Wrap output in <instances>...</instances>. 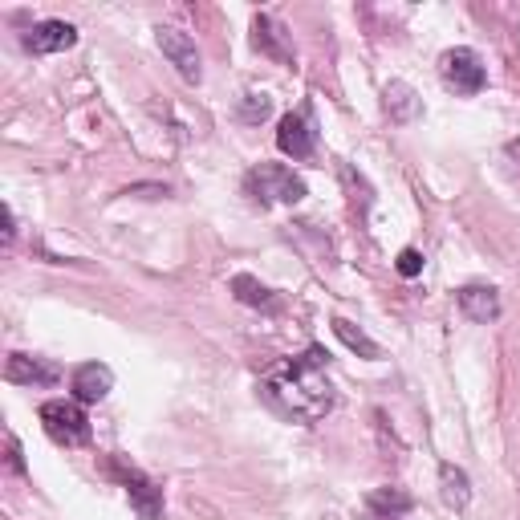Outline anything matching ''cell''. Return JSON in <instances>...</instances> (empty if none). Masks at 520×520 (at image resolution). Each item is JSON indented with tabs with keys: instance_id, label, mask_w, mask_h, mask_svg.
<instances>
[{
	"instance_id": "obj_1",
	"label": "cell",
	"mask_w": 520,
	"mask_h": 520,
	"mask_svg": "<svg viewBox=\"0 0 520 520\" xmlns=\"http://www.w3.org/2000/svg\"><path fill=\"white\" fill-rule=\"evenodd\" d=\"M325 366H330V354L321 346H309L301 358L273 366L260 382V395L289 423H317L334 411V382Z\"/></svg>"
},
{
	"instance_id": "obj_2",
	"label": "cell",
	"mask_w": 520,
	"mask_h": 520,
	"mask_svg": "<svg viewBox=\"0 0 520 520\" xmlns=\"http://www.w3.org/2000/svg\"><path fill=\"white\" fill-rule=\"evenodd\" d=\"M244 191L256 204H301L305 200V179L293 175L281 163H260L244 175Z\"/></svg>"
},
{
	"instance_id": "obj_3",
	"label": "cell",
	"mask_w": 520,
	"mask_h": 520,
	"mask_svg": "<svg viewBox=\"0 0 520 520\" xmlns=\"http://www.w3.org/2000/svg\"><path fill=\"white\" fill-rule=\"evenodd\" d=\"M41 423L49 431L53 443H65V447H82L90 439V419L78 403H65V399H53L41 407Z\"/></svg>"
},
{
	"instance_id": "obj_4",
	"label": "cell",
	"mask_w": 520,
	"mask_h": 520,
	"mask_svg": "<svg viewBox=\"0 0 520 520\" xmlns=\"http://www.w3.org/2000/svg\"><path fill=\"white\" fill-rule=\"evenodd\" d=\"M439 74L455 94H480L488 82V70L476 49H447L439 57Z\"/></svg>"
},
{
	"instance_id": "obj_5",
	"label": "cell",
	"mask_w": 520,
	"mask_h": 520,
	"mask_svg": "<svg viewBox=\"0 0 520 520\" xmlns=\"http://www.w3.org/2000/svg\"><path fill=\"white\" fill-rule=\"evenodd\" d=\"M110 472L122 480V488H126L130 504H135L139 520H163V488L155 480H147L139 468H126L118 460H110Z\"/></svg>"
},
{
	"instance_id": "obj_6",
	"label": "cell",
	"mask_w": 520,
	"mask_h": 520,
	"mask_svg": "<svg viewBox=\"0 0 520 520\" xmlns=\"http://www.w3.org/2000/svg\"><path fill=\"white\" fill-rule=\"evenodd\" d=\"M155 41H159V49L171 57L175 70L183 74V82L200 86V78H204V61H200V49H195V41H191L183 29H171V25H159V29H155Z\"/></svg>"
},
{
	"instance_id": "obj_7",
	"label": "cell",
	"mask_w": 520,
	"mask_h": 520,
	"mask_svg": "<svg viewBox=\"0 0 520 520\" xmlns=\"http://www.w3.org/2000/svg\"><path fill=\"white\" fill-rule=\"evenodd\" d=\"M5 378H9V382H21V386H57V382H61V370H57L53 362H45V358L9 354Z\"/></svg>"
},
{
	"instance_id": "obj_8",
	"label": "cell",
	"mask_w": 520,
	"mask_h": 520,
	"mask_svg": "<svg viewBox=\"0 0 520 520\" xmlns=\"http://www.w3.org/2000/svg\"><path fill=\"white\" fill-rule=\"evenodd\" d=\"M74 45H78V29L65 25V21H41L25 33L29 53H61V49H74Z\"/></svg>"
},
{
	"instance_id": "obj_9",
	"label": "cell",
	"mask_w": 520,
	"mask_h": 520,
	"mask_svg": "<svg viewBox=\"0 0 520 520\" xmlns=\"http://www.w3.org/2000/svg\"><path fill=\"white\" fill-rule=\"evenodd\" d=\"M277 147L293 159H309L313 147H317V135H313V126L305 114H285L281 126H277Z\"/></svg>"
},
{
	"instance_id": "obj_10",
	"label": "cell",
	"mask_w": 520,
	"mask_h": 520,
	"mask_svg": "<svg viewBox=\"0 0 520 520\" xmlns=\"http://www.w3.org/2000/svg\"><path fill=\"white\" fill-rule=\"evenodd\" d=\"M114 390V370L106 362H86L74 370V399L78 403H102Z\"/></svg>"
},
{
	"instance_id": "obj_11",
	"label": "cell",
	"mask_w": 520,
	"mask_h": 520,
	"mask_svg": "<svg viewBox=\"0 0 520 520\" xmlns=\"http://www.w3.org/2000/svg\"><path fill=\"white\" fill-rule=\"evenodd\" d=\"M455 301H460V313L476 325H488L500 317V293L492 285H464L460 293H455Z\"/></svg>"
},
{
	"instance_id": "obj_12",
	"label": "cell",
	"mask_w": 520,
	"mask_h": 520,
	"mask_svg": "<svg viewBox=\"0 0 520 520\" xmlns=\"http://www.w3.org/2000/svg\"><path fill=\"white\" fill-rule=\"evenodd\" d=\"M411 496L399 488H374L366 496V520H407Z\"/></svg>"
},
{
	"instance_id": "obj_13",
	"label": "cell",
	"mask_w": 520,
	"mask_h": 520,
	"mask_svg": "<svg viewBox=\"0 0 520 520\" xmlns=\"http://www.w3.org/2000/svg\"><path fill=\"white\" fill-rule=\"evenodd\" d=\"M439 496H443L447 508L464 512L468 500H472V480H468V472L455 468V464H443V468H439Z\"/></svg>"
},
{
	"instance_id": "obj_14",
	"label": "cell",
	"mask_w": 520,
	"mask_h": 520,
	"mask_svg": "<svg viewBox=\"0 0 520 520\" xmlns=\"http://www.w3.org/2000/svg\"><path fill=\"white\" fill-rule=\"evenodd\" d=\"M281 33H285V29H281V25H273L269 17H256V21H252V45H256V49H265V53H269V57H277V61H289V57H293V49L281 41Z\"/></svg>"
},
{
	"instance_id": "obj_15",
	"label": "cell",
	"mask_w": 520,
	"mask_h": 520,
	"mask_svg": "<svg viewBox=\"0 0 520 520\" xmlns=\"http://www.w3.org/2000/svg\"><path fill=\"white\" fill-rule=\"evenodd\" d=\"M386 114H390V122H411V118L419 114L415 90L403 86V82H390V86H386Z\"/></svg>"
},
{
	"instance_id": "obj_16",
	"label": "cell",
	"mask_w": 520,
	"mask_h": 520,
	"mask_svg": "<svg viewBox=\"0 0 520 520\" xmlns=\"http://www.w3.org/2000/svg\"><path fill=\"white\" fill-rule=\"evenodd\" d=\"M232 289H236V297H240L244 305H256V309H269V313H277V309H281V301L273 297V289H265V285H260L256 277H244V273H240V277L232 281Z\"/></svg>"
},
{
	"instance_id": "obj_17",
	"label": "cell",
	"mask_w": 520,
	"mask_h": 520,
	"mask_svg": "<svg viewBox=\"0 0 520 520\" xmlns=\"http://www.w3.org/2000/svg\"><path fill=\"white\" fill-rule=\"evenodd\" d=\"M334 334L354 350V354H362V358H382V350H378V342H370L354 321H346V317H334Z\"/></svg>"
},
{
	"instance_id": "obj_18",
	"label": "cell",
	"mask_w": 520,
	"mask_h": 520,
	"mask_svg": "<svg viewBox=\"0 0 520 520\" xmlns=\"http://www.w3.org/2000/svg\"><path fill=\"white\" fill-rule=\"evenodd\" d=\"M269 110H273V102H269L265 94H244V102H240V118H244V122L269 118Z\"/></svg>"
},
{
	"instance_id": "obj_19",
	"label": "cell",
	"mask_w": 520,
	"mask_h": 520,
	"mask_svg": "<svg viewBox=\"0 0 520 520\" xmlns=\"http://www.w3.org/2000/svg\"><path fill=\"white\" fill-rule=\"evenodd\" d=\"M395 269H399L403 277H419V273H423V252H419V248H403L399 260H395Z\"/></svg>"
},
{
	"instance_id": "obj_20",
	"label": "cell",
	"mask_w": 520,
	"mask_h": 520,
	"mask_svg": "<svg viewBox=\"0 0 520 520\" xmlns=\"http://www.w3.org/2000/svg\"><path fill=\"white\" fill-rule=\"evenodd\" d=\"M5 443H9V472H17V476H21V472H25V460H21V443H17V435L9 431V439H5Z\"/></svg>"
},
{
	"instance_id": "obj_21",
	"label": "cell",
	"mask_w": 520,
	"mask_h": 520,
	"mask_svg": "<svg viewBox=\"0 0 520 520\" xmlns=\"http://www.w3.org/2000/svg\"><path fill=\"white\" fill-rule=\"evenodd\" d=\"M504 159H512V171L520 175V139H512V143L504 147Z\"/></svg>"
},
{
	"instance_id": "obj_22",
	"label": "cell",
	"mask_w": 520,
	"mask_h": 520,
	"mask_svg": "<svg viewBox=\"0 0 520 520\" xmlns=\"http://www.w3.org/2000/svg\"><path fill=\"white\" fill-rule=\"evenodd\" d=\"M17 228H13V208H5V244H13Z\"/></svg>"
}]
</instances>
